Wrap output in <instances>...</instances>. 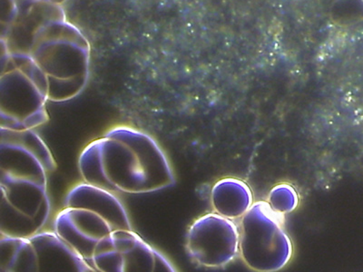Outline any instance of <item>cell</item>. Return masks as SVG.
Instances as JSON below:
<instances>
[{"mask_svg":"<svg viewBox=\"0 0 363 272\" xmlns=\"http://www.w3.org/2000/svg\"><path fill=\"white\" fill-rule=\"evenodd\" d=\"M84 181L113 193H151L147 170L135 149L119 139L90 142L79 157Z\"/></svg>","mask_w":363,"mask_h":272,"instance_id":"6da1fadb","label":"cell"},{"mask_svg":"<svg viewBox=\"0 0 363 272\" xmlns=\"http://www.w3.org/2000/svg\"><path fill=\"white\" fill-rule=\"evenodd\" d=\"M284 216L272 210L267 202H257L240 223V255L252 271H278L289 264L294 254Z\"/></svg>","mask_w":363,"mask_h":272,"instance_id":"7a4b0ae2","label":"cell"},{"mask_svg":"<svg viewBox=\"0 0 363 272\" xmlns=\"http://www.w3.org/2000/svg\"><path fill=\"white\" fill-rule=\"evenodd\" d=\"M92 266L104 272L177 271L164 254L132 230H116L99 242Z\"/></svg>","mask_w":363,"mask_h":272,"instance_id":"3957f363","label":"cell"},{"mask_svg":"<svg viewBox=\"0 0 363 272\" xmlns=\"http://www.w3.org/2000/svg\"><path fill=\"white\" fill-rule=\"evenodd\" d=\"M186 251L200 266H227L240 254V229L233 220L216 212L197 218L188 229Z\"/></svg>","mask_w":363,"mask_h":272,"instance_id":"277c9868","label":"cell"},{"mask_svg":"<svg viewBox=\"0 0 363 272\" xmlns=\"http://www.w3.org/2000/svg\"><path fill=\"white\" fill-rule=\"evenodd\" d=\"M0 90L1 128L33 130L48 122L47 96L18 68L3 72Z\"/></svg>","mask_w":363,"mask_h":272,"instance_id":"5b68a950","label":"cell"},{"mask_svg":"<svg viewBox=\"0 0 363 272\" xmlns=\"http://www.w3.org/2000/svg\"><path fill=\"white\" fill-rule=\"evenodd\" d=\"M54 229L92 268L96 245L113 231L101 215L92 210L70 207H65L57 213Z\"/></svg>","mask_w":363,"mask_h":272,"instance_id":"8992f818","label":"cell"},{"mask_svg":"<svg viewBox=\"0 0 363 272\" xmlns=\"http://www.w3.org/2000/svg\"><path fill=\"white\" fill-rule=\"evenodd\" d=\"M105 135L124 141L135 149L147 170L151 192L165 189L176 183L167 155L150 135L126 126L111 129Z\"/></svg>","mask_w":363,"mask_h":272,"instance_id":"52a82bcc","label":"cell"},{"mask_svg":"<svg viewBox=\"0 0 363 272\" xmlns=\"http://www.w3.org/2000/svg\"><path fill=\"white\" fill-rule=\"evenodd\" d=\"M48 76L73 79L86 76L89 58L82 45L68 40H47L38 44L33 57Z\"/></svg>","mask_w":363,"mask_h":272,"instance_id":"ba28073f","label":"cell"},{"mask_svg":"<svg viewBox=\"0 0 363 272\" xmlns=\"http://www.w3.org/2000/svg\"><path fill=\"white\" fill-rule=\"evenodd\" d=\"M1 193L16 209L32 217L42 229L50 215L47 181L23 178L1 171Z\"/></svg>","mask_w":363,"mask_h":272,"instance_id":"9c48e42d","label":"cell"},{"mask_svg":"<svg viewBox=\"0 0 363 272\" xmlns=\"http://www.w3.org/2000/svg\"><path fill=\"white\" fill-rule=\"evenodd\" d=\"M65 207L92 210L106 219L113 231L132 230L128 213L115 193L86 181L77 184L68 192Z\"/></svg>","mask_w":363,"mask_h":272,"instance_id":"30bf717a","label":"cell"},{"mask_svg":"<svg viewBox=\"0 0 363 272\" xmlns=\"http://www.w3.org/2000/svg\"><path fill=\"white\" fill-rule=\"evenodd\" d=\"M29 239L38 255L40 271H96L56 232H40Z\"/></svg>","mask_w":363,"mask_h":272,"instance_id":"8fae6325","label":"cell"},{"mask_svg":"<svg viewBox=\"0 0 363 272\" xmlns=\"http://www.w3.org/2000/svg\"><path fill=\"white\" fill-rule=\"evenodd\" d=\"M211 203L218 215L231 220L242 219L254 204V194L245 181L223 178L211 191Z\"/></svg>","mask_w":363,"mask_h":272,"instance_id":"7c38bea8","label":"cell"},{"mask_svg":"<svg viewBox=\"0 0 363 272\" xmlns=\"http://www.w3.org/2000/svg\"><path fill=\"white\" fill-rule=\"evenodd\" d=\"M0 153L2 173L47 181L48 171L40 159L24 145L1 139Z\"/></svg>","mask_w":363,"mask_h":272,"instance_id":"4fadbf2b","label":"cell"},{"mask_svg":"<svg viewBox=\"0 0 363 272\" xmlns=\"http://www.w3.org/2000/svg\"><path fill=\"white\" fill-rule=\"evenodd\" d=\"M0 271H40L38 255L29 238L1 235Z\"/></svg>","mask_w":363,"mask_h":272,"instance_id":"5bb4252c","label":"cell"},{"mask_svg":"<svg viewBox=\"0 0 363 272\" xmlns=\"http://www.w3.org/2000/svg\"><path fill=\"white\" fill-rule=\"evenodd\" d=\"M1 235L11 237L29 238L40 232L41 229L32 217L16 209L11 203L1 197Z\"/></svg>","mask_w":363,"mask_h":272,"instance_id":"9a60e30c","label":"cell"},{"mask_svg":"<svg viewBox=\"0 0 363 272\" xmlns=\"http://www.w3.org/2000/svg\"><path fill=\"white\" fill-rule=\"evenodd\" d=\"M1 139L18 142L33 152L40 159L48 174L56 170L57 164L45 142L32 129L28 130H11L1 128Z\"/></svg>","mask_w":363,"mask_h":272,"instance_id":"2e32d148","label":"cell"},{"mask_svg":"<svg viewBox=\"0 0 363 272\" xmlns=\"http://www.w3.org/2000/svg\"><path fill=\"white\" fill-rule=\"evenodd\" d=\"M48 100L62 102L79 95L85 86L86 76L73 77V79L48 76Z\"/></svg>","mask_w":363,"mask_h":272,"instance_id":"e0dca14e","label":"cell"},{"mask_svg":"<svg viewBox=\"0 0 363 272\" xmlns=\"http://www.w3.org/2000/svg\"><path fill=\"white\" fill-rule=\"evenodd\" d=\"M267 203L272 210L284 216L297 208L299 194L291 184H277L269 193Z\"/></svg>","mask_w":363,"mask_h":272,"instance_id":"ac0fdd59","label":"cell"}]
</instances>
